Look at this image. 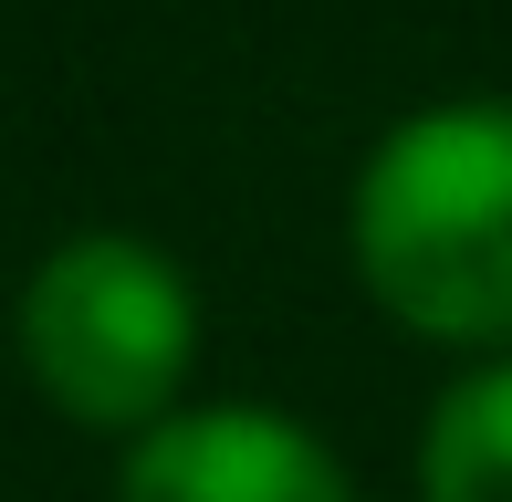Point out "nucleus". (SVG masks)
I'll list each match as a JSON object with an SVG mask.
<instances>
[{"instance_id":"nucleus-2","label":"nucleus","mask_w":512,"mask_h":502,"mask_svg":"<svg viewBox=\"0 0 512 502\" xmlns=\"http://www.w3.org/2000/svg\"><path fill=\"white\" fill-rule=\"evenodd\" d=\"M21 367L84 429H157L199 356V293L189 272L136 231H74L21 283Z\"/></svg>"},{"instance_id":"nucleus-3","label":"nucleus","mask_w":512,"mask_h":502,"mask_svg":"<svg viewBox=\"0 0 512 502\" xmlns=\"http://www.w3.org/2000/svg\"><path fill=\"white\" fill-rule=\"evenodd\" d=\"M115 502H356V482L272 408H168L136 440Z\"/></svg>"},{"instance_id":"nucleus-1","label":"nucleus","mask_w":512,"mask_h":502,"mask_svg":"<svg viewBox=\"0 0 512 502\" xmlns=\"http://www.w3.org/2000/svg\"><path fill=\"white\" fill-rule=\"evenodd\" d=\"M356 272L408 335L512 346V105H418L356 168Z\"/></svg>"},{"instance_id":"nucleus-4","label":"nucleus","mask_w":512,"mask_h":502,"mask_svg":"<svg viewBox=\"0 0 512 502\" xmlns=\"http://www.w3.org/2000/svg\"><path fill=\"white\" fill-rule=\"evenodd\" d=\"M418 502H512V356L471 367L418 429Z\"/></svg>"}]
</instances>
